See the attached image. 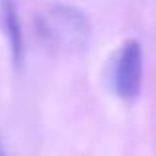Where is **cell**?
<instances>
[{
	"instance_id": "obj_1",
	"label": "cell",
	"mask_w": 156,
	"mask_h": 156,
	"mask_svg": "<svg viewBox=\"0 0 156 156\" xmlns=\"http://www.w3.org/2000/svg\"><path fill=\"white\" fill-rule=\"evenodd\" d=\"M38 36L58 52H76L90 38V20L76 6L56 4L46 8L36 20Z\"/></svg>"
},
{
	"instance_id": "obj_2",
	"label": "cell",
	"mask_w": 156,
	"mask_h": 156,
	"mask_svg": "<svg viewBox=\"0 0 156 156\" xmlns=\"http://www.w3.org/2000/svg\"><path fill=\"white\" fill-rule=\"evenodd\" d=\"M142 46L138 40H126L116 52L112 64V88L122 100H136L142 86Z\"/></svg>"
},
{
	"instance_id": "obj_3",
	"label": "cell",
	"mask_w": 156,
	"mask_h": 156,
	"mask_svg": "<svg viewBox=\"0 0 156 156\" xmlns=\"http://www.w3.org/2000/svg\"><path fill=\"white\" fill-rule=\"evenodd\" d=\"M0 12H2V24H4L6 36L10 42L14 64H20L24 58V40H22V28L14 0H0Z\"/></svg>"
},
{
	"instance_id": "obj_4",
	"label": "cell",
	"mask_w": 156,
	"mask_h": 156,
	"mask_svg": "<svg viewBox=\"0 0 156 156\" xmlns=\"http://www.w3.org/2000/svg\"><path fill=\"white\" fill-rule=\"evenodd\" d=\"M0 156H6V152H4V146H2V142H0Z\"/></svg>"
}]
</instances>
